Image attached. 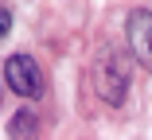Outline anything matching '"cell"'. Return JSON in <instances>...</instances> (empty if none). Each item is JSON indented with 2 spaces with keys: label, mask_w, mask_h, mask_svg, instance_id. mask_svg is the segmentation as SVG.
Here are the masks:
<instances>
[{
  "label": "cell",
  "mask_w": 152,
  "mask_h": 140,
  "mask_svg": "<svg viewBox=\"0 0 152 140\" xmlns=\"http://www.w3.org/2000/svg\"><path fill=\"white\" fill-rule=\"evenodd\" d=\"M8 31H12V12H8V8H0V39H4Z\"/></svg>",
  "instance_id": "5"
},
{
  "label": "cell",
  "mask_w": 152,
  "mask_h": 140,
  "mask_svg": "<svg viewBox=\"0 0 152 140\" xmlns=\"http://www.w3.org/2000/svg\"><path fill=\"white\" fill-rule=\"evenodd\" d=\"M4 82H8L12 94L31 97V101L43 94V70H39V62L31 59V54H12V59L4 62Z\"/></svg>",
  "instance_id": "2"
},
{
  "label": "cell",
  "mask_w": 152,
  "mask_h": 140,
  "mask_svg": "<svg viewBox=\"0 0 152 140\" xmlns=\"http://www.w3.org/2000/svg\"><path fill=\"white\" fill-rule=\"evenodd\" d=\"M125 35H129V51L137 54V62H140L144 70H152V12H148V8L129 12Z\"/></svg>",
  "instance_id": "3"
},
{
  "label": "cell",
  "mask_w": 152,
  "mask_h": 140,
  "mask_svg": "<svg viewBox=\"0 0 152 140\" xmlns=\"http://www.w3.org/2000/svg\"><path fill=\"white\" fill-rule=\"evenodd\" d=\"M8 132L12 136H31V132H39V117L31 113V109H20V113L12 117V125H8Z\"/></svg>",
  "instance_id": "4"
},
{
  "label": "cell",
  "mask_w": 152,
  "mask_h": 140,
  "mask_svg": "<svg viewBox=\"0 0 152 140\" xmlns=\"http://www.w3.org/2000/svg\"><path fill=\"white\" fill-rule=\"evenodd\" d=\"M94 90L105 105H121L129 94V62L117 47H102L94 59Z\"/></svg>",
  "instance_id": "1"
}]
</instances>
